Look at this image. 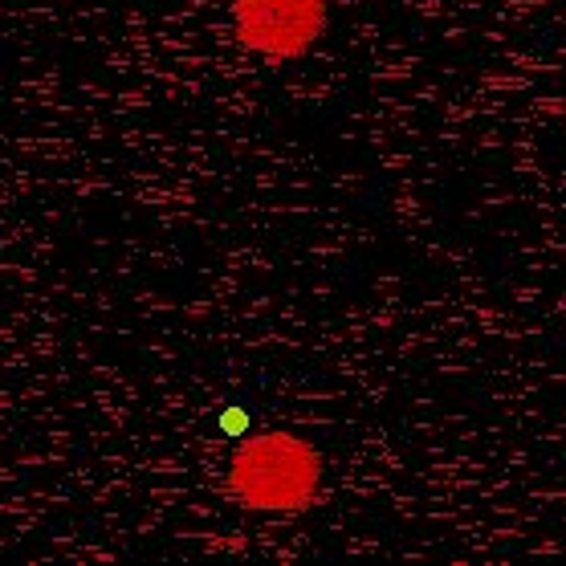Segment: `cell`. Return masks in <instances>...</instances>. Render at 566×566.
Returning a JSON list of instances; mask_svg holds the SVG:
<instances>
[{
  "label": "cell",
  "instance_id": "cell-1",
  "mask_svg": "<svg viewBox=\"0 0 566 566\" xmlns=\"http://www.w3.org/2000/svg\"><path fill=\"white\" fill-rule=\"evenodd\" d=\"M326 481V457L318 444L285 428L245 437L224 469V497L245 514L297 517L314 510Z\"/></svg>",
  "mask_w": 566,
  "mask_h": 566
},
{
  "label": "cell",
  "instance_id": "cell-2",
  "mask_svg": "<svg viewBox=\"0 0 566 566\" xmlns=\"http://www.w3.org/2000/svg\"><path fill=\"white\" fill-rule=\"evenodd\" d=\"M232 41L265 65H285L318 50L331 29V0H232Z\"/></svg>",
  "mask_w": 566,
  "mask_h": 566
}]
</instances>
